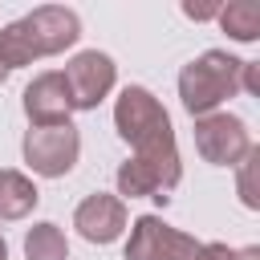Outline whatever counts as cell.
I'll use <instances>...</instances> for the list:
<instances>
[{
  "label": "cell",
  "instance_id": "14",
  "mask_svg": "<svg viewBox=\"0 0 260 260\" xmlns=\"http://www.w3.org/2000/svg\"><path fill=\"white\" fill-rule=\"evenodd\" d=\"M32 61H37V49H32L24 24H20V20L0 24V65L12 73V69H24V65H32Z\"/></svg>",
  "mask_w": 260,
  "mask_h": 260
},
{
  "label": "cell",
  "instance_id": "6",
  "mask_svg": "<svg viewBox=\"0 0 260 260\" xmlns=\"http://www.w3.org/2000/svg\"><path fill=\"white\" fill-rule=\"evenodd\" d=\"M126 232V260H195L199 252V240L171 228L162 215H138Z\"/></svg>",
  "mask_w": 260,
  "mask_h": 260
},
{
  "label": "cell",
  "instance_id": "19",
  "mask_svg": "<svg viewBox=\"0 0 260 260\" xmlns=\"http://www.w3.org/2000/svg\"><path fill=\"white\" fill-rule=\"evenodd\" d=\"M232 260H260V248H256V244H248V248H236V252H232Z\"/></svg>",
  "mask_w": 260,
  "mask_h": 260
},
{
  "label": "cell",
  "instance_id": "13",
  "mask_svg": "<svg viewBox=\"0 0 260 260\" xmlns=\"http://www.w3.org/2000/svg\"><path fill=\"white\" fill-rule=\"evenodd\" d=\"M24 260H69V240L53 219H41L24 232Z\"/></svg>",
  "mask_w": 260,
  "mask_h": 260
},
{
  "label": "cell",
  "instance_id": "21",
  "mask_svg": "<svg viewBox=\"0 0 260 260\" xmlns=\"http://www.w3.org/2000/svg\"><path fill=\"white\" fill-rule=\"evenodd\" d=\"M4 81H8V69H4V65H0V85H4Z\"/></svg>",
  "mask_w": 260,
  "mask_h": 260
},
{
  "label": "cell",
  "instance_id": "5",
  "mask_svg": "<svg viewBox=\"0 0 260 260\" xmlns=\"http://www.w3.org/2000/svg\"><path fill=\"white\" fill-rule=\"evenodd\" d=\"M61 77H65L73 110H98L114 93V85H118V65L102 49H81V53H73L65 61Z\"/></svg>",
  "mask_w": 260,
  "mask_h": 260
},
{
  "label": "cell",
  "instance_id": "20",
  "mask_svg": "<svg viewBox=\"0 0 260 260\" xmlns=\"http://www.w3.org/2000/svg\"><path fill=\"white\" fill-rule=\"evenodd\" d=\"M0 260H8V240L0 236Z\"/></svg>",
  "mask_w": 260,
  "mask_h": 260
},
{
  "label": "cell",
  "instance_id": "7",
  "mask_svg": "<svg viewBox=\"0 0 260 260\" xmlns=\"http://www.w3.org/2000/svg\"><path fill=\"white\" fill-rule=\"evenodd\" d=\"M20 24L37 49V57H57L81 41V16L65 4H41L28 16H20Z\"/></svg>",
  "mask_w": 260,
  "mask_h": 260
},
{
  "label": "cell",
  "instance_id": "17",
  "mask_svg": "<svg viewBox=\"0 0 260 260\" xmlns=\"http://www.w3.org/2000/svg\"><path fill=\"white\" fill-rule=\"evenodd\" d=\"M240 93H260V65L256 61H244V69H240Z\"/></svg>",
  "mask_w": 260,
  "mask_h": 260
},
{
  "label": "cell",
  "instance_id": "16",
  "mask_svg": "<svg viewBox=\"0 0 260 260\" xmlns=\"http://www.w3.org/2000/svg\"><path fill=\"white\" fill-rule=\"evenodd\" d=\"M219 4H223V0H207V4L183 0L179 8H183V16H187V20H195V24H199V20H215V16H219Z\"/></svg>",
  "mask_w": 260,
  "mask_h": 260
},
{
  "label": "cell",
  "instance_id": "12",
  "mask_svg": "<svg viewBox=\"0 0 260 260\" xmlns=\"http://www.w3.org/2000/svg\"><path fill=\"white\" fill-rule=\"evenodd\" d=\"M215 24H219L232 41L252 45V41H260V4H256V0H228V4H219Z\"/></svg>",
  "mask_w": 260,
  "mask_h": 260
},
{
  "label": "cell",
  "instance_id": "9",
  "mask_svg": "<svg viewBox=\"0 0 260 260\" xmlns=\"http://www.w3.org/2000/svg\"><path fill=\"white\" fill-rule=\"evenodd\" d=\"M20 106H24L28 126H65V122H73V102H69L65 77H61L57 69L37 73V77L24 85Z\"/></svg>",
  "mask_w": 260,
  "mask_h": 260
},
{
  "label": "cell",
  "instance_id": "3",
  "mask_svg": "<svg viewBox=\"0 0 260 260\" xmlns=\"http://www.w3.org/2000/svg\"><path fill=\"white\" fill-rule=\"evenodd\" d=\"M114 130H118V138L134 150V146H142V142H150V138H158V134H171L175 126H171L167 106H162L146 85H126V89L114 98Z\"/></svg>",
  "mask_w": 260,
  "mask_h": 260
},
{
  "label": "cell",
  "instance_id": "11",
  "mask_svg": "<svg viewBox=\"0 0 260 260\" xmlns=\"http://www.w3.org/2000/svg\"><path fill=\"white\" fill-rule=\"evenodd\" d=\"M114 187H118V199L126 203V199H154V203H167L171 195H162V187H158V175L142 162V158H126L118 171H114Z\"/></svg>",
  "mask_w": 260,
  "mask_h": 260
},
{
  "label": "cell",
  "instance_id": "1",
  "mask_svg": "<svg viewBox=\"0 0 260 260\" xmlns=\"http://www.w3.org/2000/svg\"><path fill=\"white\" fill-rule=\"evenodd\" d=\"M240 69L244 61L228 49H207L195 61H187L179 69V102L191 118L215 114L223 110V102H232L240 93Z\"/></svg>",
  "mask_w": 260,
  "mask_h": 260
},
{
  "label": "cell",
  "instance_id": "2",
  "mask_svg": "<svg viewBox=\"0 0 260 260\" xmlns=\"http://www.w3.org/2000/svg\"><path fill=\"white\" fill-rule=\"evenodd\" d=\"M20 158L41 179H65L81 158V130L65 126H28L20 138Z\"/></svg>",
  "mask_w": 260,
  "mask_h": 260
},
{
  "label": "cell",
  "instance_id": "8",
  "mask_svg": "<svg viewBox=\"0 0 260 260\" xmlns=\"http://www.w3.org/2000/svg\"><path fill=\"white\" fill-rule=\"evenodd\" d=\"M73 228H77V236L85 244H114L130 228V211H126V203L118 195L93 191L73 207Z\"/></svg>",
  "mask_w": 260,
  "mask_h": 260
},
{
  "label": "cell",
  "instance_id": "10",
  "mask_svg": "<svg viewBox=\"0 0 260 260\" xmlns=\"http://www.w3.org/2000/svg\"><path fill=\"white\" fill-rule=\"evenodd\" d=\"M41 203V191L37 183L16 171V167H0V219L4 223H16V219H28Z\"/></svg>",
  "mask_w": 260,
  "mask_h": 260
},
{
  "label": "cell",
  "instance_id": "4",
  "mask_svg": "<svg viewBox=\"0 0 260 260\" xmlns=\"http://www.w3.org/2000/svg\"><path fill=\"white\" fill-rule=\"evenodd\" d=\"M191 134H195L199 158L211 162V167H236V162L256 146L248 122H244L240 114H232V110H215V114L195 118V130H191Z\"/></svg>",
  "mask_w": 260,
  "mask_h": 260
},
{
  "label": "cell",
  "instance_id": "18",
  "mask_svg": "<svg viewBox=\"0 0 260 260\" xmlns=\"http://www.w3.org/2000/svg\"><path fill=\"white\" fill-rule=\"evenodd\" d=\"M232 252H236V248H228L223 240H207V244H199L195 260H232Z\"/></svg>",
  "mask_w": 260,
  "mask_h": 260
},
{
  "label": "cell",
  "instance_id": "15",
  "mask_svg": "<svg viewBox=\"0 0 260 260\" xmlns=\"http://www.w3.org/2000/svg\"><path fill=\"white\" fill-rule=\"evenodd\" d=\"M236 195L248 211H260V146H252L236 162Z\"/></svg>",
  "mask_w": 260,
  "mask_h": 260
}]
</instances>
